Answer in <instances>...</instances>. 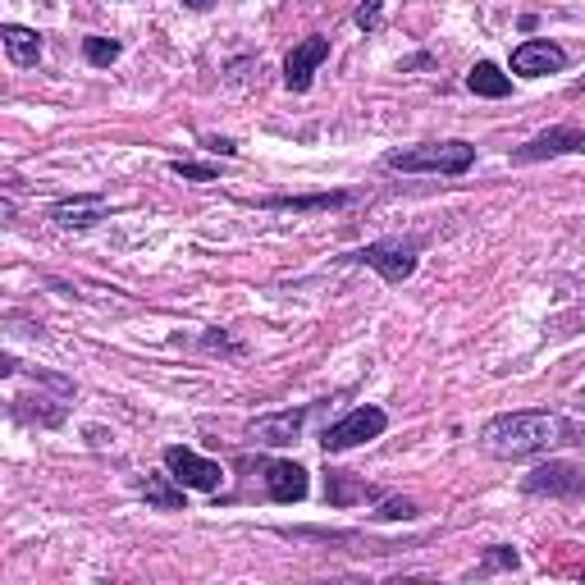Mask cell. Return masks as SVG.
I'll use <instances>...</instances> for the list:
<instances>
[{"mask_svg":"<svg viewBox=\"0 0 585 585\" xmlns=\"http://www.w3.org/2000/svg\"><path fill=\"white\" fill-rule=\"evenodd\" d=\"M559 443H585V430L559 412H504L481 430V449L498 462L540 458V453H553Z\"/></svg>","mask_w":585,"mask_h":585,"instance_id":"1","label":"cell"},{"mask_svg":"<svg viewBox=\"0 0 585 585\" xmlns=\"http://www.w3.org/2000/svg\"><path fill=\"white\" fill-rule=\"evenodd\" d=\"M476 165V147L462 143V137H449V143H421L407 151H389L384 170H403V175H466Z\"/></svg>","mask_w":585,"mask_h":585,"instance_id":"2","label":"cell"},{"mask_svg":"<svg viewBox=\"0 0 585 585\" xmlns=\"http://www.w3.org/2000/svg\"><path fill=\"white\" fill-rule=\"evenodd\" d=\"M348 266H367L375 270L384 284H403L416 274V243L407 238H380V243H367V247H357V252L344 257Z\"/></svg>","mask_w":585,"mask_h":585,"instance_id":"3","label":"cell"},{"mask_svg":"<svg viewBox=\"0 0 585 585\" xmlns=\"http://www.w3.org/2000/svg\"><path fill=\"white\" fill-rule=\"evenodd\" d=\"M384 430H389V412L367 403V407H352L348 416H339L334 426H325L320 449H325V453H348V449H357V443L380 439Z\"/></svg>","mask_w":585,"mask_h":585,"instance_id":"4","label":"cell"},{"mask_svg":"<svg viewBox=\"0 0 585 585\" xmlns=\"http://www.w3.org/2000/svg\"><path fill=\"white\" fill-rule=\"evenodd\" d=\"M160 458H165V471H170V476H175L183 490L215 494L220 485H225V466L211 462V458H202V453H192V449H183V443H170V449H165Z\"/></svg>","mask_w":585,"mask_h":585,"instance_id":"5","label":"cell"},{"mask_svg":"<svg viewBox=\"0 0 585 585\" xmlns=\"http://www.w3.org/2000/svg\"><path fill=\"white\" fill-rule=\"evenodd\" d=\"M526 494H549V498H581L585 494V471L572 462H544L521 481Z\"/></svg>","mask_w":585,"mask_h":585,"instance_id":"6","label":"cell"},{"mask_svg":"<svg viewBox=\"0 0 585 585\" xmlns=\"http://www.w3.org/2000/svg\"><path fill=\"white\" fill-rule=\"evenodd\" d=\"M567 69V50L549 37H531L513 50V74L521 78H544V74H563Z\"/></svg>","mask_w":585,"mask_h":585,"instance_id":"7","label":"cell"},{"mask_svg":"<svg viewBox=\"0 0 585 585\" xmlns=\"http://www.w3.org/2000/svg\"><path fill=\"white\" fill-rule=\"evenodd\" d=\"M325 60H329V37H302L289 50V60H284V88L289 92H306Z\"/></svg>","mask_w":585,"mask_h":585,"instance_id":"8","label":"cell"},{"mask_svg":"<svg viewBox=\"0 0 585 585\" xmlns=\"http://www.w3.org/2000/svg\"><path fill=\"white\" fill-rule=\"evenodd\" d=\"M306 426V407H289V412H270V416H257L252 421V435L257 443H266V449H289V443H297Z\"/></svg>","mask_w":585,"mask_h":585,"instance_id":"9","label":"cell"},{"mask_svg":"<svg viewBox=\"0 0 585 585\" xmlns=\"http://www.w3.org/2000/svg\"><path fill=\"white\" fill-rule=\"evenodd\" d=\"M266 494L274 504H302L306 494H312V481H306V466L297 462H266Z\"/></svg>","mask_w":585,"mask_h":585,"instance_id":"10","label":"cell"},{"mask_svg":"<svg viewBox=\"0 0 585 585\" xmlns=\"http://www.w3.org/2000/svg\"><path fill=\"white\" fill-rule=\"evenodd\" d=\"M50 220L60 229H92V225H101V220H105V198H97V192H92V198L60 202V206L50 211Z\"/></svg>","mask_w":585,"mask_h":585,"instance_id":"11","label":"cell"},{"mask_svg":"<svg viewBox=\"0 0 585 585\" xmlns=\"http://www.w3.org/2000/svg\"><path fill=\"white\" fill-rule=\"evenodd\" d=\"M0 42H5V55L19 69H33L42 60V33H33V27L5 23V27H0Z\"/></svg>","mask_w":585,"mask_h":585,"instance_id":"12","label":"cell"},{"mask_svg":"<svg viewBox=\"0 0 585 585\" xmlns=\"http://www.w3.org/2000/svg\"><path fill=\"white\" fill-rule=\"evenodd\" d=\"M466 92L498 101V97H508V92H513V78H508L504 69H498L494 60H476V69L466 74Z\"/></svg>","mask_w":585,"mask_h":585,"instance_id":"13","label":"cell"},{"mask_svg":"<svg viewBox=\"0 0 585 585\" xmlns=\"http://www.w3.org/2000/svg\"><path fill=\"white\" fill-rule=\"evenodd\" d=\"M137 494H143L147 504L160 508V513H179L183 508V485L175 476H147V481H137Z\"/></svg>","mask_w":585,"mask_h":585,"instance_id":"14","label":"cell"},{"mask_svg":"<svg viewBox=\"0 0 585 585\" xmlns=\"http://www.w3.org/2000/svg\"><path fill=\"white\" fill-rule=\"evenodd\" d=\"M348 202H352V192H316V198H261L257 206H266V211H334Z\"/></svg>","mask_w":585,"mask_h":585,"instance_id":"15","label":"cell"},{"mask_svg":"<svg viewBox=\"0 0 585 585\" xmlns=\"http://www.w3.org/2000/svg\"><path fill=\"white\" fill-rule=\"evenodd\" d=\"M325 498L334 508H348V504H357V498H375V490L352 481L348 471H329V476H325Z\"/></svg>","mask_w":585,"mask_h":585,"instance_id":"16","label":"cell"},{"mask_svg":"<svg viewBox=\"0 0 585 585\" xmlns=\"http://www.w3.org/2000/svg\"><path fill=\"white\" fill-rule=\"evenodd\" d=\"M120 55H124V46H120L115 37H82V60H88V65H97V69L115 65Z\"/></svg>","mask_w":585,"mask_h":585,"instance_id":"17","label":"cell"},{"mask_svg":"<svg viewBox=\"0 0 585 585\" xmlns=\"http://www.w3.org/2000/svg\"><path fill=\"white\" fill-rule=\"evenodd\" d=\"M170 170H175L179 179H192V183H215V179H220L215 165H202V160H170Z\"/></svg>","mask_w":585,"mask_h":585,"instance_id":"18","label":"cell"},{"mask_svg":"<svg viewBox=\"0 0 585 585\" xmlns=\"http://www.w3.org/2000/svg\"><path fill=\"white\" fill-rule=\"evenodd\" d=\"M517 549H508V544H494L490 553H485V563H481V572H517Z\"/></svg>","mask_w":585,"mask_h":585,"instance_id":"19","label":"cell"},{"mask_svg":"<svg viewBox=\"0 0 585 585\" xmlns=\"http://www.w3.org/2000/svg\"><path fill=\"white\" fill-rule=\"evenodd\" d=\"M352 19H357L361 33H380V23H384V0H361Z\"/></svg>","mask_w":585,"mask_h":585,"instance_id":"20","label":"cell"},{"mask_svg":"<svg viewBox=\"0 0 585 585\" xmlns=\"http://www.w3.org/2000/svg\"><path fill=\"white\" fill-rule=\"evenodd\" d=\"M380 517H389V521H407V517H416V504H407V498H389V504L380 508Z\"/></svg>","mask_w":585,"mask_h":585,"instance_id":"21","label":"cell"},{"mask_svg":"<svg viewBox=\"0 0 585 585\" xmlns=\"http://www.w3.org/2000/svg\"><path fill=\"white\" fill-rule=\"evenodd\" d=\"M202 348H211V352H243V348L229 339V334H206V339H202Z\"/></svg>","mask_w":585,"mask_h":585,"instance_id":"22","label":"cell"},{"mask_svg":"<svg viewBox=\"0 0 585 585\" xmlns=\"http://www.w3.org/2000/svg\"><path fill=\"white\" fill-rule=\"evenodd\" d=\"M206 151H215V156H234L238 143H234V137H206Z\"/></svg>","mask_w":585,"mask_h":585,"instance_id":"23","label":"cell"},{"mask_svg":"<svg viewBox=\"0 0 585 585\" xmlns=\"http://www.w3.org/2000/svg\"><path fill=\"white\" fill-rule=\"evenodd\" d=\"M247 69H257V60H234L229 65V82L238 88V82H247Z\"/></svg>","mask_w":585,"mask_h":585,"instance_id":"24","label":"cell"},{"mask_svg":"<svg viewBox=\"0 0 585 585\" xmlns=\"http://www.w3.org/2000/svg\"><path fill=\"white\" fill-rule=\"evenodd\" d=\"M183 5H188V10H198V14H202V10H211V5H215V0H183Z\"/></svg>","mask_w":585,"mask_h":585,"instance_id":"25","label":"cell"},{"mask_svg":"<svg viewBox=\"0 0 585 585\" xmlns=\"http://www.w3.org/2000/svg\"><path fill=\"white\" fill-rule=\"evenodd\" d=\"M576 151L585 156V128H576Z\"/></svg>","mask_w":585,"mask_h":585,"instance_id":"26","label":"cell"},{"mask_svg":"<svg viewBox=\"0 0 585 585\" xmlns=\"http://www.w3.org/2000/svg\"><path fill=\"white\" fill-rule=\"evenodd\" d=\"M581 92H585V78H581Z\"/></svg>","mask_w":585,"mask_h":585,"instance_id":"27","label":"cell"},{"mask_svg":"<svg viewBox=\"0 0 585 585\" xmlns=\"http://www.w3.org/2000/svg\"><path fill=\"white\" fill-rule=\"evenodd\" d=\"M581 576H585V572H581Z\"/></svg>","mask_w":585,"mask_h":585,"instance_id":"28","label":"cell"}]
</instances>
